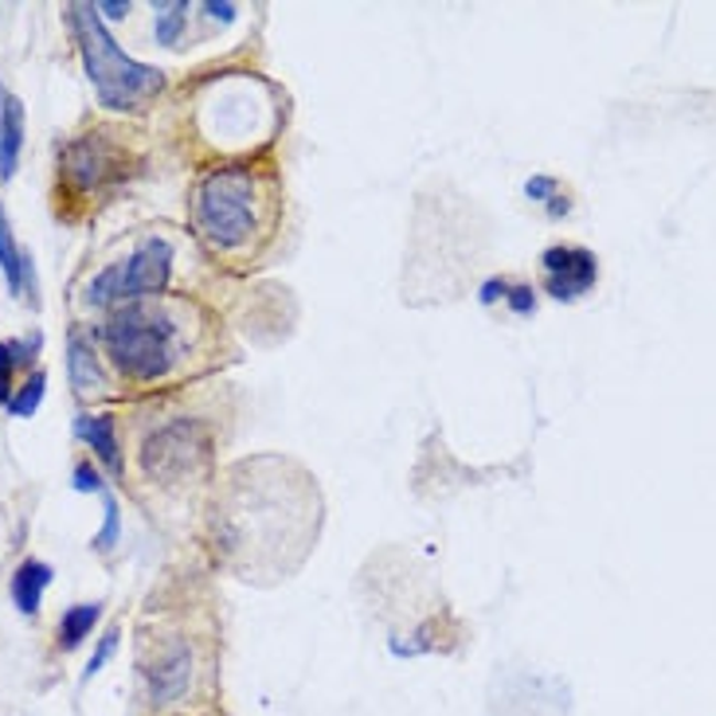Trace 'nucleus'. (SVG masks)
I'll list each match as a JSON object with an SVG mask.
<instances>
[{
    "label": "nucleus",
    "instance_id": "nucleus-24",
    "mask_svg": "<svg viewBox=\"0 0 716 716\" xmlns=\"http://www.w3.org/2000/svg\"><path fill=\"white\" fill-rule=\"evenodd\" d=\"M204 12H212L216 20H235V4H204Z\"/></svg>",
    "mask_w": 716,
    "mask_h": 716
},
{
    "label": "nucleus",
    "instance_id": "nucleus-3",
    "mask_svg": "<svg viewBox=\"0 0 716 716\" xmlns=\"http://www.w3.org/2000/svg\"><path fill=\"white\" fill-rule=\"evenodd\" d=\"M71 24L78 35V52L87 63L90 87L106 110H141L164 90V75L157 67L130 60L114 44V35L98 20V4H71Z\"/></svg>",
    "mask_w": 716,
    "mask_h": 716
},
{
    "label": "nucleus",
    "instance_id": "nucleus-8",
    "mask_svg": "<svg viewBox=\"0 0 716 716\" xmlns=\"http://www.w3.org/2000/svg\"><path fill=\"white\" fill-rule=\"evenodd\" d=\"M146 682H149V693H153L157 705H173L189 693V682H192V654L184 642H169L161 654L149 662L146 670Z\"/></svg>",
    "mask_w": 716,
    "mask_h": 716
},
{
    "label": "nucleus",
    "instance_id": "nucleus-17",
    "mask_svg": "<svg viewBox=\"0 0 716 716\" xmlns=\"http://www.w3.org/2000/svg\"><path fill=\"white\" fill-rule=\"evenodd\" d=\"M103 501H106V521H103V533L95 536V548L98 553H110L121 536V513H118V501H114L110 493H103Z\"/></svg>",
    "mask_w": 716,
    "mask_h": 716
},
{
    "label": "nucleus",
    "instance_id": "nucleus-14",
    "mask_svg": "<svg viewBox=\"0 0 716 716\" xmlns=\"http://www.w3.org/2000/svg\"><path fill=\"white\" fill-rule=\"evenodd\" d=\"M0 270L9 278L12 293L24 290V255H20L17 243H12V227H9V216H4V207H0Z\"/></svg>",
    "mask_w": 716,
    "mask_h": 716
},
{
    "label": "nucleus",
    "instance_id": "nucleus-7",
    "mask_svg": "<svg viewBox=\"0 0 716 716\" xmlns=\"http://www.w3.org/2000/svg\"><path fill=\"white\" fill-rule=\"evenodd\" d=\"M541 278L544 293H553L556 302H576L599 282V259L596 250L576 247V243H556L541 255Z\"/></svg>",
    "mask_w": 716,
    "mask_h": 716
},
{
    "label": "nucleus",
    "instance_id": "nucleus-11",
    "mask_svg": "<svg viewBox=\"0 0 716 716\" xmlns=\"http://www.w3.org/2000/svg\"><path fill=\"white\" fill-rule=\"evenodd\" d=\"M47 584H52V568H47L44 560H24L17 568V576H12V603L24 615H35Z\"/></svg>",
    "mask_w": 716,
    "mask_h": 716
},
{
    "label": "nucleus",
    "instance_id": "nucleus-12",
    "mask_svg": "<svg viewBox=\"0 0 716 716\" xmlns=\"http://www.w3.org/2000/svg\"><path fill=\"white\" fill-rule=\"evenodd\" d=\"M67 368H71V384H75L78 396H90V392H103V372L95 364V353H90L83 341H71V356H67Z\"/></svg>",
    "mask_w": 716,
    "mask_h": 716
},
{
    "label": "nucleus",
    "instance_id": "nucleus-20",
    "mask_svg": "<svg viewBox=\"0 0 716 716\" xmlns=\"http://www.w3.org/2000/svg\"><path fill=\"white\" fill-rule=\"evenodd\" d=\"M556 189H560V184H556L553 177H528L525 181V196H533V200H553Z\"/></svg>",
    "mask_w": 716,
    "mask_h": 716
},
{
    "label": "nucleus",
    "instance_id": "nucleus-23",
    "mask_svg": "<svg viewBox=\"0 0 716 716\" xmlns=\"http://www.w3.org/2000/svg\"><path fill=\"white\" fill-rule=\"evenodd\" d=\"M505 290H510V282H505V278H490V282L482 286V302H501V298H505Z\"/></svg>",
    "mask_w": 716,
    "mask_h": 716
},
{
    "label": "nucleus",
    "instance_id": "nucleus-2",
    "mask_svg": "<svg viewBox=\"0 0 716 716\" xmlns=\"http://www.w3.org/2000/svg\"><path fill=\"white\" fill-rule=\"evenodd\" d=\"M106 353L118 364L121 376L138 384L164 381L181 361V321L157 306L153 298L146 302H126L110 313L103 329Z\"/></svg>",
    "mask_w": 716,
    "mask_h": 716
},
{
    "label": "nucleus",
    "instance_id": "nucleus-1",
    "mask_svg": "<svg viewBox=\"0 0 716 716\" xmlns=\"http://www.w3.org/2000/svg\"><path fill=\"white\" fill-rule=\"evenodd\" d=\"M267 177H259L255 169H239V164L216 169L192 192V227L212 250H224V255L255 250L267 239Z\"/></svg>",
    "mask_w": 716,
    "mask_h": 716
},
{
    "label": "nucleus",
    "instance_id": "nucleus-4",
    "mask_svg": "<svg viewBox=\"0 0 716 716\" xmlns=\"http://www.w3.org/2000/svg\"><path fill=\"white\" fill-rule=\"evenodd\" d=\"M212 467V431L200 419H173L141 442V474L157 485L196 482Z\"/></svg>",
    "mask_w": 716,
    "mask_h": 716
},
{
    "label": "nucleus",
    "instance_id": "nucleus-22",
    "mask_svg": "<svg viewBox=\"0 0 716 716\" xmlns=\"http://www.w3.org/2000/svg\"><path fill=\"white\" fill-rule=\"evenodd\" d=\"M510 306H513L517 313H533V310H536L533 290H528V286H510Z\"/></svg>",
    "mask_w": 716,
    "mask_h": 716
},
{
    "label": "nucleus",
    "instance_id": "nucleus-15",
    "mask_svg": "<svg viewBox=\"0 0 716 716\" xmlns=\"http://www.w3.org/2000/svg\"><path fill=\"white\" fill-rule=\"evenodd\" d=\"M44 384H47L44 372H32V376L20 384L17 396L9 399V412L17 415V419H28V415H35V407H40V399H44Z\"/></svg>",
    "mask_w": 716,
    "mask_h": 716
},
{
    "label": "nucleus",
    "instance_id": "nucleus-18",
    "mask_svg": "<svg viewBox=\"0 0 716 716\" xmlns=\"http://www.w3.org/2000/svg\"><path fill=\"white\" fill-rule=\"evenodd\" d=\"M17 349H12V341H0V404L9 407L12 399V368H17Z\"/></svg>",
    "mask_w": 716,
    "mask_h": 716
},
{
    "label": "nucleus",
    "instance_id": "nucleus-16",
    "mask_svg": "<svg viewBox=\"0 0 716 716\" xmlns=\"http://www.w3.org/2000/svg\"><path fill=\"white\" fill-rule=\"evenodd\" d=\"M153 28H157V40H161L164 47H173L184 32V4H161Z\"/></svg>",
    "mask_w": 716,
    "mask_h": 716
},
{
    "label": "nucleus",
    "instance_id": "nucleus-5",
    "mask_svg": "<svg viewBox=\"0 0 716 716\" xmlns=\"http://www.w3.org/2000/svg\"><path fill=\"white\" fill-rule=\"evenodd\" d=\"M169 275H173V247L164 239H146L130 259L106 267L87 286V302L90 306L146 302V298H157L169 286Z\"/></svg>",
    "mask_w": 716,
    "mask_h": 716
},
{
    "label": "nucleus",
    "instance_id": "nucleus-21",
    "mask_svg": "<svg viewBox=\"0 0 716 716\" xmlns=\"http://www.w3.org/2000/svg\"><path fill=\"white\" fill-rule=\"evenodd\" d=\"M75 490L78 493H103V478L95 467H78L75 470Z\"/></svg>",
    "mask_w": 716,
    "mask_h": 716
},
{
    "label": "nucleus",
    "instance_id": "nucleus-19",
    "mask_svg": "<svg viewBox=\"0 0 716 716\" xmlns=\"http://www.w3.org/2000/svg\"><path fill=\"white\" fill-rule=\"evenodd\" d=\"M114 650H118V627H110V630H106V634H103V642H98L95 658H90V662H87V677H95V673L103 670L106 662H110Z\"/></svg>",
    "mask_w": 716,
    "mask_h": 716
},
{
    "label": "nucleus",
    "instance_id": "nucleus-9",
    "mask_svg": "<svg viewBox=\"0 0 716 716\" xmlns=\"http://www.w3.org/2000/svg\"><path fill=\"white\" fill-rule=\"evenodd\" d=\"M24 149V103L9 87H0V181H12Z\"/></svg>",
    "mask_w": 716,
    "mask_h": 716
},
{
    "label": "nucleus",
    "instance_id": "nucleus-13",
    "mask_svg": "<svg viewBox=\"0 0 716 716\" xmlns=\"http://www.w3.org/2000/svg\"><path fill=\"white\" fill-rule=\"evenodd\" d=\"M98 615H103V603H78V607H71V611H63V619H60V646L63 650H75L78 642H83L90 630H95Z\"/></svg>",
    "mask_w": 716,
    "mask_h": 716
},
{
    "label": "nucleus",
    "instance_id": "nucleus-6",
    "mask_svg": "<svg viewBox=\"0 0 716 716\" xmlns=\"http://www.w3.org/2000/svg\"><path fill=\"white\" fill-rule=\"evenodd\" d=\"M130 153H126V146L114 141V133L95 130L75 138L63 149L60 177L75 196H95V192L118 184L121 177L130 173Z\"/></svg>",
    "mask_w": 716,
    "mask_h": 716
},
{
    "label": "nucleus",
    "instance_id": "nucleus-25",
    "mask_svg": "<svg viewBox=\"0 0 716 716\" xmlns=\"http://www.w3.org/2000/svg\"><path fill=\"white\" fill-rule=\"evenodd\" d=\"M98 9L106 12V17H114V20H121L126 12H130V4H98Z\"/></svg>",
    "mask_w": 716,
    "mask_h": 716
},
{
    "label": "nucleus",
    "instance_id": "nucleus-10",
    "mask_svg": "<svg viewBox=\"0 0 716 716\" xmlns=\"http://www.w3.org/2000/svg\"><path fill=\"white\" fill-rule=\"evenodd\" d=\"M75 435L98 450V458H103L114 474H121V447H118V435H114V415H78Z\"/></svg>",
    "mask_w": 716,
    "mask_h": 716
}]
</instances>
